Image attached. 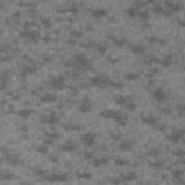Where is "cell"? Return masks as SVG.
I'll return each instance as SVG.
<instances>
[{
    "label": "cell",
    "instance_id": "obj_43",
    "mask_svg": "<svg viewBox=\"0 0 185 185\" xmlns=\"http://www.w3.org/2000/svg\"><path fill=\"white\" fill-rule=\"evenodd\" d=\"M32 171H33V174H36V175H42V174H46V172H45V171H44V169H42V168H33Z\"/></svg>",
    "mask_w": 185,
    "mask_h": 185
},
{
    "label": "cell",
    "instance_id": "obj_17",
    "mask_svg": "<svg viewBox=\"0 0 185 185\" xmlns=\"http://www.w3.org/2000/svg\"><path fill=\"white\" fill-rule=\"evenodd\" d=\"M142 122H143L145 125L155 126V125H156V117L152 116V114H145V116H142Z\"/></svg>",
    "mask_w": 185,
    "mask_h": 185
},
{
    "label": "cell",
    "instance_id": "obj_1",
    "mask_svg": "<svg viewBox=\"0 0 185 185\" xmlns=\"http://www.w3.org/2000/svg\"><path fill=\"white\" fill-rule=\"evenodd\" d=\"M90 84L91 85H96V87H109L110 85V80L106 75H96L90 80Z\"/></svg>",
    "mask_w": 185,
    "mask_h": 185
},
{
    "label": "cell",
    "instance_id": "obj_30",
    "mask_svg": "<svg viewBox=\"0 0 185 185\" xmlns=\"http://www.w3.org/2000/svg\"><path fill=\"white\" fill-rule=\"evenodd\" d=\"M149 41H151V42H153V44H161V45L166 44V39L158 38V36H151V38H149Z\"/></svg>",
    "mask_w": 185,
    "mask_h": 185
},
{
    "label": "cell",
    "instance_id": "obj_32",
    "mask_svg": "<svg viewBox=\"0 0 185 185\" xmlns=\"http://www.w3.org/2000/svg\"><path fill=\"white\" fill-rule=\"evenodd\" d=\"M163 165V161H161V159H158V161H153V162H151V166L152 168H162Z\"/></svg>",
    "mask_w": 185,
    "mask_h": 185
},
{
    "label": "cell",
    "instance_id": "obj_31",
    "mask_svg": "<svg viewBox=\"0 0 185 185\" xmlns=\"http://www.w3.org/2000/svg\"><path fill=\"white\" fill-rule=\"evenodd\" d=\"M116 123H117V125H120V126H126V125H127V116L122 114L119 119L116 120Z\"/></svg>",
    "mask_w": 185,
    "mask_h": 185
},
{
    "label": "cell",
    "instance_id": "obj_18",
    "mask_svg": "<svg viewBox=\"0 0 185 185\" xmlns=\"http://www.w3.org/2000/svg\"><path fill=\"white\" fill-rule=\"evenodd\" d=\"M130 49H132V52H135V54H145V52H146V46L142 45V44L130 45Z\"/></svg>",
    "mask_w": 185,
    "mask_h": 185
},
{
    "label": "cell",
    "instance_id": "obj_26",
    "mask_svg": "<svg viewBox=\"0 0 185 185\" xmlns=\"http://www.w3.org/2000/svg\"><path fill=\"white\" fill-rule=\"evenodd\" d=\"M60 133H58V132H48V133H46V135H45V137H46V139H49V140H52L54 142L55 139H60Z\"/></svg>",
    "mask_w": 185,
    "mask_h": 185
},
{
    "label": "cell",
    "instance_id": "obj_47",
    "mask_svg": "<svg viewBox=\"0 0 185 185\" xmlns=\"http://www.w3.org/2000/svg\"><path fill=\"white\" fill-rule=\"evenodd\" d=\"M149 155H151V156H158V155H159V151H158V149H153V151L149 153Z\"/></svg>",
    "mask_w": 185,
    "mask_h": 185
},
{
    "label": "cell",
    "instance_id": "obj_38",
    "mask_svg": "<svg viewBox=\"0 0 185 185\" xmlns=\"http://www.w3.org/2000/svg\"><path fill=\"white\" fill-rule=\"evenodd\" d=\"M145 62H146V64H155V62H159V61L156 60V58H155L153 55H151V56H146Z\"/></svg>",
    "mask_w": 185,
    "mask_h": 185
},
{
    "label": "cell",
    "instance_id": "obj_21",
    "mask_svg": "<svg viewBox=\"0 0 185 185\" xmlns=\"http://www.w3.org/2000/svg\"><path fill=\"white\" fill-rule=\"evenodd\" d=\"M107 161H109V159L106 158V156H104V158H98V159H92V161H91V165H92V166H96V168H97V166L106 165V163H107Z\"/></svg>",
    "mask_w": 185,
    "mask_h": 185
},
{
    "label": "cell",
    "instance_id": "obj_4",
    "mask_svg": "<svg viewBox=\"0 0 185 185\" xmlns=\"http://www.w3.org/2000/svg\"><path fill=\"white\" fill-rule=\"evenodd\" d=\"M20 36L25 39H29V41H38L41 38V33L38 31H31V29H25L20 32Z\"/></svg>",
    "mask_w": 185,
    "mask_h": 185
},
{
    "label": "cell",
    "instance_id": "obj_48",
    "mask_svg": "<svg viewBox=\"0 0 185 185\" xmlns=\"http://www.w3.org/2000/svg\"><path fill=\"white\" fill-rule=\"evenodd\" d=\"M161 110H162V111H165V113H169V111H171V109H169V107H161Z\"/></svg>",
    "mask_w": 185,
    "mask_h": 185
},
{
    "label": "cell",
    "instance_id": "obj_53",
    "mask_svg": "<svg viewBox=\"0 0 185 185\" xmlns=\"http://www.w3.org/2000/svg\"><path fill=\"white\" fill-rule=\"evenodd\" d=\"M180 109L182 110V111H185V104H182V106H180Z\"/></svg>",
    "mask_w": 185,
    "mask_h": 185
},
{
    "label": "cell",
    "instance_id": "obj_37",
    "mask_svg": "<svg viewBox=\"0 0 185 185\" xmlns=\"http://www.w3.org/2000/svg\"><path fill=\"white\" fill-rule=\"evenodd\" d=\"M175 156H178V158H185V151L184 149H176L174 152Z\"/></svg>",
    "mask_w": 185,
    "mask_h": 185
},
{
    "label": "cell",
    "instance_id": "obj_5",
    "mask_svg": "<svg viewBox=\"0 0 185 185\" xmlns=\"http://www.w3.org/2000/svg\"><path fill=\"white\" fill-rule=\"evenodd\" d=\"M96 137H97L96 133H92V132H87V133H84V135L81 136V142L85 145V146H92V145L96 143Z\"/></svg>",
    "mask_w": 185,
    "mask_h": 185
},
{
    "label": "cell",
    "instance_id": "obj_12",
    "mask_svg": "<svg viewBox=\"0 0 185 185\" xmlns=\"http://www.w3.org/2000/svg\"><path fill=\"white\" fill-rule=\"evenodd\" d=\"M41 101H42V103H46V104L55 103V101H56V96H55L54 92H44V94L41 96Z\"/></svg>",
    "mask_w": 185,
    "mask_h": 185
},
{
    "label": "cell",
    "instance_id": "obj_28",
    "mask_svg": "<svg viewBox=\"0 0 185 185\" xmlns=\"http://www.w3.org/2000/svg\"><path fill=\"white\" fill-rule=\"evenodd\" d=\"M64 129L68 132H72V130H81L82 127L80 125H70V123H67V125L64 126Z\"/></svg>",
    "mask_w": 185,
    "mask_h": 185
},
{
    "label": "cell",
    "instance_id": "obj_42",
    "mask_svg": "<svg viewBox=\"0 0 185 185\" xmlns=\"http://www.w3.org/2000/svg\"><path fill=\"white\" fill-rule=\"evenodd\" d=\"M110 87H114V88H122V87H123V82H117V81H110Z\"/></svg>",
    "mask_w": 185,
    "mask_h": 185
},
{
    "label": "cell",
    "instance_id": "obj_2",
    "mask_svg": "<svg viewBox=\"0 0 185 185\" xmlns=\"http://www.w3.org/2000/svg\"><path fill=\"white\" fill-rule=\"evenodd\" d=\"M49 85L54 88V90H62V88H65V77L64 75L52 77L49 80Z\"/></svg>",
    "mask_w": 185,
    "mask_h": 185
},
{
    "label": "cell",
    "instance_id": "obj_9",
    "mask_svg": "<svg viewBox=\"0 0 185 185\" xmlns=\"http://www.w3.org/2000/svg\"><path fill=\"white\" fill-rule=\"evenodd\" d=\"M92 109L91 103H90V100H88V97H84L80 101V106H78V110L81 111V113H88L90 110Z\"/></svg>",
    "mask_w": 185,
    "mask_h": 185
},
{
    "label": "cell",
    "instance_id": "obj_8",
    "mask_svg": "<svg viewBox=\"0 0 185 185\" xmlns=\"http://www.w3.org/2000/svg\"><path fill=\"white\" fill-rule=\"evenodd\" d=\"M113 101L116 104H120V106H126L129 101H133V97L132 96H122V94H116L113 97Z\"/></svg>",
    "mask_w": 185,
    "mask_h": 185
},
{
    "label": "cell",
    "instance_id": "obj_52",
    "mask_svg": "<svg viewBox=\"0 0 185 185\" xmlns=\"http://www.w3.org/2000/svg\"><path fill=\"white\" fill-rule=\"evenodd\" d=\"M180 23L182 25V26H185V19H180Z\"/></svg>",
    "mask_w": 185,
    "mask_h": 185
},
{
    "label": "cell",
    "instance_id": "obj_23",
    "mask_svg": "<svg viewBox=\"0 0 185 185\" xmlns=\"http://www.w3.org/2000/svg\"><path fill=\"white\" fill-rule=\"evenodd\" d=\"M31 114H32V110L31 109H20L19 111H17V116L22 117V119H27Z\"/></svg>",
    "mask_w": 185,
    "mask_h": 185
},
{
    "label": "cell",
    "instance_id": "obj_36",
    "mask_svg": "<svg viewBox=\"0 0 185 185\" xmlns=\"http://www.w3.org/2000/svg\"><path fill=\"white\" fill-rule=\"evenodd\" d=\"M97 51L100 52V54H104V52L107 51V45L106 44H98L97 45Z\"/></svg>",
    "mask_w": 185,
    "mask_h": 185
},
{
    "label": "cell",
    "instance_id": "obj_24",
    "mask_svg": "<svg viewBox=\"0 0 185 185\" xmlns=\"http://www.w3.org/2000/svg\"><path fill=\"white\" fill-rule=\"evenodd\" d=\"M110 38L113 39V42H114L117 46H125V45H127V39L126 38H117V36H110Z\"/></svg>",
    "mask_w": 185,
    "mask_h": 185
},
{
    "label": "cell",
    "instance_id": "obj_14",
    "mask_svg": "<svg viewBox=\"0 0 185 185\" xmlns=\"http://www.w3.org/2000/svg\"><path fill=\"white\" fill-rule=\"evenodd\" d=\"M184 135H185V130H174L168 136V139L171 142H178V140H181V139L184 137Z\"/></svg>",
    "mask_w": 185,
    "mask_h": 185
},
{
    "label": "cell",
    "instance_id": "obj_34",
    "mask_svg": "<svg viewBox=\"0 0 185 185\" xmlns=\"http://www.w3.org/2000/svg\"><path fill=\"white\" fill-rule=\"evenodd\" d=\"M184 175V171L182 169H172V176L174 178H181Z\"/></svg>",
    "mask_w": 185,
    "mask_h": 185
},
{
    "label": "cell",
    "instance_id": "obj_51",
    "mask_svg": "<svg viewBox=\"0 0 185 185\" xmlns=\"http://www.w3.org/2000/svg\"><path fill=\"white\" fill-rule=\"evenodd\" d=\"M49 158L52 159V161H58V155H51Z\"/></svg>",
    "mask_w": 185,
    "mask_h": 185
},
{
    "label": "cell",
    "instance_id": "obj_15",
    "mask_svg": "<svg viewBox=\"0 0 185 185\" xmlns=\"http://www.w3.org/2000/svg\"><path fill=\"white\" fill-rule=\"evenodd\" d=\"M132 147H133V142L129 140V139H123V140L119 143V149H120V151L127 152V151H132Z\"/></svg>",
    "mask_w": 185,
    "mask_h": 185
},
{
    "label": "cell",
    "instance_id": "obj_41",
    "mask_svg": "<svg viewBox=\"0 0 185 185\" xmlns=\"http://www.w3.org/2000/svg\"><path fill=\"white\" fill-rule=\"evenodd\" d=\"M126 109L129 110V111H135V110H136V106H135L133 101H129V103L126 104Z\"/></svg>",
    "mask_w": 185,
    "mask_h": 185
},
{
    "label": "cell",
    "instance_id": "obj_7",
    "mask_svg": "<svg viewBox=\"0 0 185 185\" xmlns=\"http://www.w3.org/2000/svg\"><path fill=\"white\" fill-rule=\"evenodd\" d=\"M41 122H42V123H46V125L54 126V125H58V123H60V117L52 113V114L42 116V117H41Z\"/></svg>",
    "mask_w": 185,
    "mask_h": 185
},
{
    "label": "cell",
    "instance_id": "obj_44",
    "mask_svg": "<svg viewBox=\"0 0 185 185\" xmlns=\"http://www.w3.org/2000/svg\"><path fill=\"white\" fill-rule=\"evenodd\" d=\"M110 182H111V184H114V185H120L123 181H122V178H111Z\"/></svg>",
    "mask_w": 185,
    "mask_h": 185
},
{
    "label": "cell",
    "instance_id": "obj_39",
    "mask_svg": "<svg viewBox=\"0 0 185 185\" xmlns=\"http://www.w3.org/2000/svg\"><path fill=\"white\" fill-rule=\"evenodd\" d=\"M78 178H84V180H88V178H91V174L90 172H80V174H77Z\"/></svg>",
    "mask_w": 185,
    "mask_h": 185
},
{
    "label": "cell",
    "instance_id": "obj_40",
    "mask_svg": "<svg viewBox=\"0 0 185 185\" xmlns=\"http://www.w3.org/2000/svg\"><path fill=\"white\" fill-rule=\"evenodd\" d=\"M41 22H42V26H45V27L51 26V19H48V17H42Z\"/></svg>",
    "mask_w": 185,
    "mask_h": 185
},
{
    "label": "cell",
    "instance_id": "obj_20",
    "mask_svg": "<svg viewBox=\"0 0 185 185\" xmlns=\"http://www.w3.org/2000/svg\"><path fill=\"white\" fill-rule=\"evenodd\" d=\"M136 178H137L136 172H127V174H125L122 176V181L123 182H129V181H135Z\"/></svg>",
    "mask_w": 185,
    "mask_h": 185
},
{
    "label": "cell",
    "instance_id": "obj_11",
    "mask_svg": "<svg viewBox=\"0 0 185 185\" xmlns=\"http://www.w3.org/2000/svg\"><path fill=\"white\" fill-rule=\"evenodd\" d=\"M77 143L75 142H72V140H68L65 142L64 145H61V151L62 152H74V151H77Z\"/></svg>",
    "mask_w": 185,
    "mask_h": 185
},
{
    "label": "cell",
    "instance_id": "obj_29",
    "mask_svg": "<svg viewBox=\"0 0 185 185\" xmlns=\"http://www.w3.org/2000/svg\"><path fill=\"white\" fill-rule=\"evenodd\" d=\"M36 151H38L39 153H44V155H46V153H48V151H49V147H48V145L42 143V145H38V146H36Z\"/></svg>",
    "mask_w": 185,
    "mask_h": 185
},
{
    "label": "cell",
    "instance_id": "obj_50",
    "mask_svg": "<svg viewBox=\"0 0 185 185\" xmlns=\"http://www.w3.org/2000/svg\"><path fill=\"white\" fill-rule=\"evenodd\" d=\"M20 130L27 132V126H26V125H22V126H20Z\"/></svg>",
    "mask_w": 185,
    "mask_h": 185
},
{
    "label": "cell",
    "instance_id": "obj_25",
    "mask_svg": "<svg viewBox=\"0 0 185 185\" xmlns=\"http://www.w3.org/2000/svg\"><path fill=\"white\" fill-rule=\"evenodd\" d=\"M91 15L94 17H101V16H106L107 12H106V9H94V10L91 12Z\"/></svg>",
    "mask_w": 185,
    "mask_h": 185
},
{
    "label": "cell",
    "instance_id": "obj_13",
    "mask_svg": "<svg viewBox=\"0 0 185 185\" xmlns=\"http://www.w3.org/2000/svg\"><path fill=\"white\" fill-rule=\"evenodd\" d=\"M101 116L103 117H109V119H114V120H117L122 116V113L120 111H116V110H104V111H101Z\"/></svg>",
    "mask_w": 185,
    "mask_h": 185
},
{
    "label": "cell",
    "instance_id": "obj_27",
    "mask_svg": "<svg viewBox=\"0 0 185 185\" xmlns=\"http://www.w3.org/2000/svg\"><path fill=\"white\" fill-rule=\"evenodd\" d=\"M139 78V74L137 72H127L125 75V80L126 81H135V80H137Z\"/></svg>",
    "mask_w": 185,
    "mask_h": 185
},
{
    "label": "cell",
    "instance_id": "obj_22",
    "mask_svg": "<svg viewBox=\"0 0 185 185\" xmlns=\"http://www.w3.org/2000/svg\"><path fill=\"white\" fill-rule=\"evenodd\" d=\"M159 62H161V65H162V67H171V65H172V62H174V58H172L171 55H168V56L162 58Z\"/></svg>",
    "mask_w": 185,
    "mask_h": 185
},
{
    "label": "cell",
    "instance_id": "obj_16",
    "mask_svg": "<svg viewBox=\"0 0 185 185\" xmlns=\"http://www.w3.org/2000/svg\"><path fill=\"white\" fill-rule=\"evenodd\" d=\"M165 6L168 7L169 12H178L182 9V5H181V3H176V2H166Z\"/></svg>",
    "mask_w": 185,
    "mask_h": 185
},
{
    "label": "cell",
    "instance_id": "obj_33",
    "mask_svg": "<svg viewBox=\"0 0 185 185\" xmlns=\"http://www.w3.org/2000/svg\"><path fill=\"white\" fill-rule=\"evenodd\" d=\"M12 178H15V175L9 172V171H3V174H2V180H12Z\"/></svg>",
    "mask_w": 185,
    "mask_h": 185
},
{
    "label": "cell",
    "instance_id": "obj_46",
    "mask_svg": "<svg viewBox=\"0 0 185 185\" xmlns=\"http://www.w3.org/2000/svg\"><path fill=\"white\" fill-rule=\"evenodd\" d=\"M125 163H127L126 159H120V158L116 159V165H125Z\"/></svg>",
    "mask_w": 185,
    "mask_h": 185
},
{
    "label": "cell",
    "instance_id": "obj_6",
    "mask_svg": "<svg viewBox=\"0 0 185 185\" xmlns=\"http://www.w3.org/2000/svg\"><path fill=\"white\" fill-rule=\"evenodd\" d=\"M3 158H5V161H7V163H10V165H19V163L22 162L19 153H15V152L6 153V155H3Z\"/></svg>",
    "mask_w": 185,
    "mask_h": 185
},
{
    "label": "cell",
    "instance_id": "obj_45",
    "mask_svg": "<svg viewBox=\"0 0 185 185\" xmlns=\"http://www.w3.org/2000/svg\"><path fill=\"white\" fill-rule=\"evenodd\" d=\"M156 72H158V70H156V68H155V67H152V68H151V70L147 71V75H155V74H156Z\"/></svg>",
    "mask_w": 185,
    "mask_h": 185
},
{
    "label": "cell",
    "instance_id": "obj_49",
    "mask_svg": "<svg viewBox=\"0 0 185 185\" xmlns=\"http://www.w3.org/2000/svg\"><path fill=\"white\" fill-rule=\"evenodd\" d=\"M153 85V80H149V81H147V84H146V87L149 88V87H152Z\"/></svg>",
    "mask_w": 185,
    "mask_h": 185
},
{
    "label": "cell",
    "instance_id": "obj_19",
    "mask_svg": "<svg viewBox=\"0 0 185 185\" xmlns=\"http://www.w3.org/2000/svg\"><path fill=\"white\" fill-rule=\"evenodd\" d=\"M35 71H36V65H26V67H23V68H22L20 75L26 77V75H29V74H33Z\"/></svg>",
    "mask_w": 185,
    "mask_h": 185
},
{
    "label": "cell",
    "instance_id": "obj_3",
    "mask_svg": "<svg viewBox=\"0 0 185 185\" xmlns=\"http://www.w3.org/2000/svg\"><path fill=\"white\" fill-rule=\"evenodd\" d=\"M44 180L51 181V182H64V181H68V175L67 174H45Z\"/></svg>",
    "mask_w": 185,
    "mask_h": 185
},
{
    "label": "cell",
    "instance_id": "obj_10",
    "mask_svg": "<svg viewBox=\"0 0 185 185\" xmlns=\"http://www.w3.org/2000/svg\"><path fill=\"white\" fill-rule=\"evenodd\" d=\"M153 97H155V100H156V101H159V103H163V101L166 100V92H165V90H163V88H156V90L153 91Z\"/></svg>",
    "mask_w": 185,
    "mask_h": 185
},
{
    "label": "cell",
    "instance_id": "obj_35",
    "mask_svg": "<svg viewBox=\"0 0 185 185\" xmlns=\"http://www.w3.org/2000/svg\"><path fill=\"white\" fill-rule=\"evenodd\" d=\"M82 156H84V159H90V161H92V159H94V152H92V151L84 152L82 153Z\"/></svg>",
    "mask_w": 185,
    "mask_h": 185
}]
</instances>
